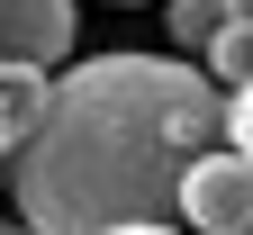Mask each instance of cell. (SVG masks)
<instances>
[{
	"label": "cell",
	"mask_w": 253,
	"mask_h": 235,
	"mask_svg": "<svg viewBox=\"0 0 253 235\" xmlns=\"http://www.w3.org/2000/svg\"><path fill=\"white\" fill-rule=\"evenodd\" d=\"M226 145V91L181 54H90L63 63L37 136L9 163L27 235H126L172 226L190 163Z\"/></svg>",
	"instance_id": "cell-1"
},
{
	"label": "cell",
	"mask_w": 253,
	"mask_h": 235,
	"mask_svg": "<svg viewBox=\"0 0 253 235\" xmlns=\"http://www.w3.org/2000/svg\"><path fill=\"white\" fill-rule=\"evenodd\" d=\"M181 235H253V163L235 145H217L190 163L181 181Z\"/></svg>",
	"instance_id": "cell-2"
},
{
	"label": "cell",
	"mask_w": 253,
	"mask_h": 235,
	"mask_svg": "<svg viewBox=\"0 0 253 235\" xmlns=\"http://www.w3.org/2000/svg\"><path fill=\"white\" fill-rule=\"evenodd\" d=\"M73 54V0H0V63L9 73H54Z\"/></svg>",
	"instance_id": "cell-3"
},
{
	"label": "cell",
	"mask_w": 253,
	"mask_h": 235,
	"mask_svg": "<svg viewBox=\"0 0 253 235\" xmlns=\"http://www.w3.org/2000/svg\"><path fill=\"white\" fill-rule=\"evenodd\" d=\"M45 73H9L0 63V190H9V163H18V145L37 136V118H45Z\"/></svg>",
	"instance_id": "cell-4"
},
{
	"label": "cell",
	"mask_w": 253,
	"mask_h": 235,
	"mask_svg": "<svg viewBox=\"0 0 253 235\" xmlns=\"http://www.w3.org/2000/svg\"><path fill=\"white\" fill-rule=\"evenodd\" d=\"M226 18H235V0H172V9H163V46H172L181 63H190V54L208 63V46L226 37Z\"/></svg>",
	"instance_id": "cell-5"
},
{
	"label": "cell",
	"mask_w": 253,
	"mask_h": 235,
	"mask_svg": "<svg viewBox=\"0 0 253 235\" xmlns=\"http://www.w3.org/2000/svg\"><path fill=\"white\" fill-rule=\"evenodd\" d=\"M208 82L226 91V99H235V91H253V9H244V18H226V37L208 46Z\"/></svg>",
	"instance_id": "cell-6"
},
{
	"label": "cell",
	"mask_w": 253,
	"mask_h": 235,
	"mask_svg": "<svg viewBox=\"0 0 253 235\" xmlns=\"http://www.w3.org/2000/svg\"><path fill=\"white\" fill-rule=\"evenodd\" d=\"M226 145L253 163V91H235V99H226Z\"/></svg>",
	"instance_id": "cell-7"
},
{
	"label": "cell",
	"mask_w": 253,
	"mask_h": 235,
	"mask_svg": "<svg viewBox=\"0 0 253 235\" xmlns=\"http://www.w3.org/2000/svg\"><path fill=\"white\" fill-rule=\"evenodd\" d=\"M0 235H27V226H18V217H0Z\"/></svg>",
	"instance_id": "cell-8"
},
{
	"label": "cell",
	"mask_w": 253,
	"mask_h": 235,
	"mask_svg": "<svg viewBox=\"0 0 253 235\" xmlns=\"http://www.w3.org/2000/svg\"><path fill=\"white\" fill-rule=\"evenodd\" d=\"M126 235H172V226H126Z\"/></svg>",
	"instance_id": "cell-9"
},
{
	"label": "cell",
	"mask_w": 253,
	"mask_h": 235,
	"mask_svg": "<svg viewBox=\"0 0 253 235\" xmlns=\"http://www.w3.org/2000/svg\"><path fill=\"white\" fill-rule=\"evenodd\" d=\"M109 9H145V0H109Z\"/></svg>",
	"instance_id": "cell-10"
}]
</instances>
